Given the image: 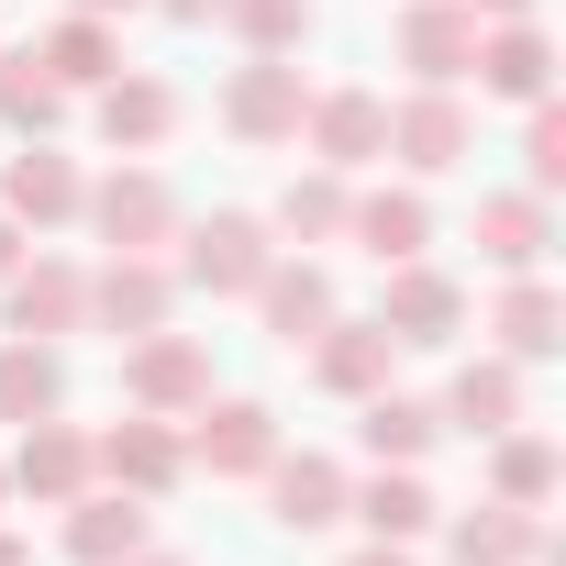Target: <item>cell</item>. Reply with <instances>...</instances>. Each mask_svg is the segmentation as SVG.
<instances>
[{"mask_svg":"<svg viewBox=\"0 0 566 566\" xmlns=\"http://www.w3.org/2000/svg\"><path fill=\"white\" fill-rule=\"evenodd\" d=\"M0 566H34V544H23V533H0Z\"/></svg>","mask_w":566,"mask_h":566,"instance_id":"40","label":"cell"},{"mask_svg":"<svg viewBox=\"0 0 566 566\" xmlns=\"http://www.w3.org/2000/svg\"><path fill=\"white\" fill-rule=\"evenodd\" d=\"M301 356H312V378H323L334 400H367V389H389V367H400L389 323H345V312H334V323H323Z\"/></svg>","mask_w":566,"mask_h":566,"instance_id":"21","label":"cell"},{"mask_svg":"<svg viewBox=\"0 0 566 566\" xmlns=\"http://www.w3.org/2000/svg\"><path fill=\"white\" fill-rule=\"evenodd\" d=\"M555 489H566V455H555V433H533V422L489 433V500H511V511H544Z\"/></svg>","mask_w":566,"mask_h":566,"instance_id":"26","label":"cell"},{"mask_svg":"<svg viewBox=\"0 0 566 566\" xmlns=\"http://www.w3.org/2000/svg\"><path fill=\"white\" fill-rule=\"evenodd\" d=\"M78 200H90V178H78V156H56V134H34L23 156H0V211H12L23 233L78 222Z\"/></svg>","mask_w":566,"mask_h":566,"instance_id":"8","label":"cell"},{"mask_svg":"<svg viewBox=\"0 0 566 566\" xmlns=\"http://www.w3.org/2000/svg\"><path fill=\"white\" fill-rule=\"evenodd\" d=\"M301 112H312V78H301L290 56H244L233 90H222V123H233L244 145H301Z\"/></svg>","mask_w":566,"mask_h":566,"instance_id":"6","label":"cell"},{"mask_svg":"<svg viewBox=\"0 0 566 566\" xmlns=\"http://www.w3.org/2000/svg\"><path fill=\"white\" fill-rule=\"evenodd\" d=\"M433 433H444V422H433V400H400V389H367V400H356V444H367L378 467H422V455H433Z\"/></svg>","mask_w":566,"mask_h":566,"instance_id":"29","label":"cell"},{"mask_svg":"<svg viewBox=\"0 0 566 566\" xmlns=\"http://www.w3.org/2000/svg\"><path fill=\"white\" fill-rule=\"evenodd\" d=\"M145 544H156V500L101 489V478L67 500V555H78V566H123V555H145Z\"/></svg>","mask_w":566,"mask_h":566,"instance_id":"16","label":"cell"},{"mask_svg":"<svg viewBox=\"0 0 566 566\" xmlns=\"http://www.w3.org/2000/svg\"><path fill=\"white\" fill-rule=\"evenodd\" d=\"M345 522H367V544H422L444 522V500L422 489V467H378L367 489L345 478Z\"/></svg>","mask_w":566,"mask_h":566,"instance_id":"23","label":"cell"},{"mask_svg":"<svg viewBox=\"0 0 566 566\" xmlns=\"http://www.w3.org/2000/svg\"><path fill=\"white\" fill-rule=\"evenodd\" d=\"M90 123H101V145H112V156H156V145L178 134V90H167V78H145V67H112V78L90 90Z\"/></svg>","mask_w":566,"mask_h":566,"instance_id":"10","label":"cell"},{"mask_svg":"<svg viewBox=\"0 0 566 566\" xmlns=\"http://www.w3.org/2000/svg\"><path fill=\"white\" fill-rule=\"evenodd\" d=\"M467 12H478V23H533L544 0H467Z\"/></svg>","mask_w":566,"mask_h":566,"instance_id":"35","label":"cell"},{"mask_svg":"<svg viewBox=\"0 0 566 566\" xmlns=\"http://www.w3.org/2000/svg\"><path fill=\"white\" fill-rule=\"evenodd\" d=\"M34 56H45V78H56V90H101V78L123 67V34H112V23H90V12H67Z\"/></svg>","mask_w":566,"mask_h":566,"instance_id":"32","label":"cell"},{"mask_svg":"<svg viewBox=\"0 0 566 566\" xmlns=\"http://www.w3.org/2000/svg\"><path fill=\"white\" fill-rule=\"evenodd\" d=\"M544 244H555V200H533V189L478 200V255H489L500 277H533V266H544Z\"/></svg>","mask_w":566,"mask_h":566,"instance_id":"24","label":"cell"},{"mask_svg":"<svg viewBox=\"0 0 566 566\" xmlns=\"http://www.w3.org/2000/svg\"><path fill=\"white\" fill-rule=\"evenodd\" d=\"M433 422H444V433H478V444L511 433V422H522V367H511V356H467V367L444 378Z\"/></svg>","mask_w":566,"mask_h":566,"instance_id":"22","label":"cell"},{"mask_svg":"<svg viewBox=\"0 0 566 566\" xmlns=\"http://www.w3.org/2000/svg\"><path fill=\"white\" fill-rule=\"evenodd\" d=\"M266 522H277V533H334V522H345V467L277 444V455H266Z\"/></svg>","mask_w":566,"mask_h":566,"instance_id":"20","label":"cell"},{"mask_svg":"<svg viewBox=\"0 0 566 566\" xmlns=\"http://www.w3.org/2000/svg\"><path fill=\"white\" fill-rule=\"evenodd\" d=\"M67 12H90V23H123V12H145V0H67Z\"/></svg>","mask_w":566,"mask_h":566,"instance_id":"39","label":"cell"},{"mask_svg":"<svg viewBox=\"0 0 566 566\" xmlns=\"http://www.w3.org/2000/svg\"><path fill=\"white\" fill-rule=\"evenodd\" d=\"M444 555L455 566H544L555 555V522L544 511H511V500H478V511L444 522Z\"/></svg>","mask_w":566,"mask_h":566,"instance_id":"17","label":"cell"},{"mask_svg":"<svg viewBox=\"0 0 566 566\" xmlns=\"http://www.w3.org/2000/svg\"><path fill=\"white\" fill-rule=\"evenodd\" d=\"M345 211H356V189H345L334 167H312V178H290V189H277L266 233H290V244H334V233H345Z\"/></svg>","mask_w":566,"mask_h":566,"instance_id":"31","label":"cell"},{"mask_svg":"<svg viewBox=\"0 0 566 566\" xmlns=\"http://www.w3.org/2000/svg\"><path fill=\"white\" fill-rule=\"evenodd\" d=\"M45 411H67V356L56 345H34V334H12L0 345V422H45Z\"/></svg>","mask_w":566,"mask_h":566,"instance_id":"27","label":"cell"},{"mask_svg":"<svg viewBox=\"0 0 566 566\" xmlns=\"http://www.w3.org/2000/svg\"><path fill=\"white\" fill-rule=\"evenodd\" d=\"M489 101H555V34L544 23H478V67H467Z\"/></svg>","mask_w":566,"mask_h":566,"instance_id":"14","label":"cell"},{"mask_svg":"<svg viewBox=\"0 0 566 566\" xmlns=\"http://www.w3.org/2000/svg\"><path fill=\"white\" fill-rule=\"evenodd\" d=\"M123 400L156 411V422H189V411L211 400V345H200V334H167V323L134 334V345H123Z\"/></svg>","mask_w":566,"mask_h":566,"instance_id":"3","label":"cell"},{"mask_svg":"<svg viewBox=\"0 0 566 566\" xmlns=\"http://www.w3.org/2000/svg\"><path fill=\"white\" fill-rule=\"evenodd\" d=\"M378 323H389V345H455V334H467V290H455L444 266L400 255L389 290H378Z\"/></svg>","mask_w":566,"mask_h":566,"instance_id":"9","label":"cell"},{"mask_svg":"<svg viewBox=\"0 0 566 566\" xmlns=\"http://www.w3.org/2000/svg\"><path fill=\"white\" fill-rule=\"evenodd\" d=\"M78 222H90L112 255H156V244H178V189H167L156 167H112V178H90Z\"/></svg>","mask_w":566,"mask_h":566,"instance_id":"2","label":"cell"},{"mask_svg":"<svg viewBox=\"0 0 566 566\" xmlns=\"http://www.w3.org/2000/svg\"><path fill=\"white\" fill-rule=\"evenodd\" d=\"M67 101H78V90H56L34 45H0V123H12L23 145H34V134H56V123H67Z\"/></svg>","mask_w":566,"mask_h":566,"instance_id":"30","label":"cell"},{"mask_svg":"<svg viewBox=\"0 0 566 566\" xmlns=\"http://www.w3.org/2000/svg\"><path fill=\"white\" fill-rule=\"evenodd\" d=\"M222 23L244 34V56H301L312 45V0H222Z\"/></svg>","mask_w":566,"mask_h":566,"instance_id":"33","label":"cell"},{"mask_svg":"<svg viewBox=\"0 0 566 566\" xmlns=\"http://www.w3.org/2000/svg\"><path fill=\"white\" fill-rule=\"evenodd\" d=\"M0 467H12V500H45V511H67V500L90 489V433L45 411V422H23V444L0 455Z\"/></svg>","mask_w":566,"mask_h":566,"instance_id":"13","label":"cell"},{"mask_svg":"<svg viewBox=\"0 0 566 566\" xmlns=\"http://www.w3.org/2000/svg\"><path fill=\"white\" fill-rule=\"evenodd\" d=\"M244 301H255V323H266L277 345H290V356H301V345H312V334L334 323V277H323L312 255H266V277H255V290H244Z\"/></svg>","mask_w":566,"mask_h":566,"instance_id":"18","label":"cell"},{"mask_svg":"<svg viewBox=\"0 0 566 566\" xmlns=\"http://www.w3.org/2000/svg\"><path fill=\"white\" fill-rule=\"evenodd\" d=\"M0 511H12V467H0Z\"/></svg>","mask_w":566,"mask_h":566,"instance_id":"42","label":"cell"},{"mask_svg":"<svg viewBox=\"0 0 566 566\" xmlns=\"http://www.w3.org/2000/svg\"><path fill=\"white\" fill-rule=\"evenodd\" d=\"M266 255H277V233H266L255 211L178 222V290H200V301H244L255 277H266Z\"/></svg>","mask_w":566,"mask_h":566,"instance_id":"1","label":"cell"},{"mask_svg":"<svg viewBox=\"0 0 566 566\" xmlns=\"http://www.w3.org/2000/svg\"><path fill=\"white\" fill-rule=\"evenodd\" d=\"M467 145H478V123H467V101H455V90H411V101L389 112V156H400L411 178L467 167Z\"/></svg>","mask_w":566,"mask_h":566,"instance_id":"15","label":"cell"},{"mask_svg":"<svg viewBox=\"0 0 566 566\" xmlns=\"http://www.w3.org/2000/svg\"><path fill=\"white\" fill-rule=\"evenodd\" d=\"M522 189H533V200L566 189V112H555V101H533V123H522Z\"/></svg>","mask_w":566,"mask_h":566,"instance_id":"34","label":"cell"},{"mask_svg":"<svg viewBox=\"0 0 566 566\" xmlns=\"http://www.w3.org/2000/svg\"><path fill=\"white\" fill-rule=\"evenodd\" d=\"M167 312H178V266H156V255H101V266H90V323H101L112 345L156 334Z\"/></svg>","mask_w":566,"mask_h":566,"instance_id":"7","label":"cell"},{"mask_svg":"<svg viewBox=\"0 0 566 566\" xmlns=\"http://www.w3.org/2000/svg\"><path fill=\"white\" fill-rule=\"evenodd\" d=\"M23 255H34V233H23V222H12V211H0V277H12V266H23Z\"/></svg>","mask_w":566,"mask_h":566,"instance_id":"37","label":"cell"},{"mask_svg":"<svg viewBox=\"0 0 566 566\" xmlns=\"http://www.w3.org/2000/svg\"><path fill=\"white\" fill-rule=\"evenodd\" d=\"M345 244H356V255H378V266L422 255V244H433V211H422V189H356V211H345Z\"/></svg>","mask_w":566,"mask_h":566,"instance_id":"25","label":"cell"},{"mask_svg":"<svg viewBox=\"0 0 566 566\" xmlns=\"http://www.w3.org/2000/svg\"><path fill=\"white\" fill-rule=\"evenodd\" d=\"M400 67L422 90H455L478 67V12H467V0H411V12H400Z\"/></svg>","mask_w":566,"mask_h":566,"instance_id":"19","label":"cell"},{"mask_svg":"<svg viewBox=\"0 0 566 566\" xmlns=\"http://www.w3.org/2000/svg\"><path fill=\"white\" fill-rule=\"evenodd\" d=\"M145 12H167V23H222V0H145Z\"/></svg>","mask_w":566,"mask_h":566,"instance_id":"36","label":"cell"},{"mask_svg":"<svg viewBox=\"0 0 566 566\" xmlns=\"http://www.w3.org/2000/svg\"><path fill=\"white\" fill-rule=\"evenodd\" d=\"M266 455H277V411H266V400H200V411H189V467H211V478H266Z\"/></svg>","mask_w":566,"mask_h":566,"instance_id":"12","label":"cell"},{"mask_svg":"<svg viewBox=\"0 0 566 566\" xmlns=\"http://www.w3.org/2000/svg\"><path fill=\"white\" fill-rule=\"evenodd\" d=\"M345 566H411V544H356Z\"/></svg>","mask_w":566,"mask_h":566,"instance_id":"38","label":"cell"},{"mask_svg":"<svg viewBox=\"0 0 566 566\" xmlns=\"http://www.w3.org/2000/svg\"><path fill=\"white\" fill-rule=\"evenodd\" d=\"M123 566H189V555H156V544H145V555H123Z\"/></svg>","mask_w":566,"mask_h":566,"instance_id":"41","label":"cell"},{"mask_svg":"<svg viewBox=\"0 0 566 566\" xmlns=\"http://www.w3.org/2000/svg\"><path fill=\"white\" fill-rule=\"evenodd\" d=\"M0 334H34V345L90 334V266H67V255H23L12 277H0Z\"/></svg>","mask_w":566,"mask_h":566,"instance_id":"4","label":"cell"},{"mask_svg":"<svg viewBox=\"0 0 566 566\" xmlns=\"http://www.w3.org/2000/svg\"><path fill=\"white\" fill-rule=\"evenodd\" d=\"M90 478H101V489H134V500H167V489L189 478V433L156 422V411H134V422L90 433Z\"/></svg>","mask_w":566,"mask_h":566,"instance_id":"5","label":"cell"},{"mask_svg":"<svg viewBox=\"0 0 566 566\" xmlns=\"http://www.w3.org/2000/svg\"><path fill=\"white\" fill-rule=\"evenodd\" d=\"M489 334H500V356H511V367H544V356L566 345V301L544 290V266L500 290V323H489Z\"/></svg>","mask_w":566,"mask_h":566,"instance_id":"28","label":"cell"},{"mask_svg":"<svg viewBox=\"0 0 566 566\" xmlns=\"http://www.w3.org/2000/svg\"><path fill=\"white\" fill-rule=\"evenodd\" d=\"M301 134H312V156H323L334 178H356V167L389 156V101H378V90H312Z\"/></svg>","mask_w":566,"mask_h":566,"instance_id":"11","label":"cell"}]
</instances>
